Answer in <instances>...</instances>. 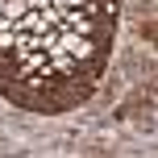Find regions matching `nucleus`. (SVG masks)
<instances>
[{"mask_svg": "<svg viewBox=\"0 0 158 158\" xmlns=\"http://www.w3.org/2000/svg\"><path fill=\"white\" fill-rule=\"evenodd\" d=\"M0 13H4V0H0Z\"/></svg>", "mask_w": 158, "mask_h": 158, "instance_id": "f257e3e1", "label": "nucleus"}]
</instances>
